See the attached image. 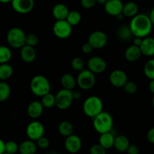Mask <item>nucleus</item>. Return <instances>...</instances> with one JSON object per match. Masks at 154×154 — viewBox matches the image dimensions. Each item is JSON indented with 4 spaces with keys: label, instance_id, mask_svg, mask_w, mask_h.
Returning <instances> with one entry per match:
<instances>
[{
    "label": "nucleus",
    "instance_id": "f8f14e48",
    "mask_svg": "<svg viewBox=\"0 0 154 154\" xmlns=\"http://www.w3.org/2000/svg\"><path fill=\"white\" fill-rule=\"evenodd\" d=\"M11 3L14 10L21 14L31 12L35 5L34 0H12Z\"/></svg>",
    "mask_w": 154,
    "mask_h": 154
},
{
    "label": "nucleus",
    "instance_id": "4c0bfd02",
    "mask_svg": "<svg viewBox=\"0 0 154 154\" xmlns=\"http://www.w3.org/2000/svg\"><path fill=\"white\" fill-rule=\"evenodd\" d=\"M36 145H37V147H38L39 148L43 149V150L47 149L50 145L49 139L45 136L41 137L40 138H38V139L36 141Z\"/></svg>",
    "mask_w": 154,
    "mask_h": 154
},
{
    "label": "nucleus",
    "instance_id": "9b49d317",
    "mask_svg": "<svg viewBox=\"0 0 154 154\" xmlns=\"http://www.w3.org/2000/svg\"><path fill=\"white\" fill-rule=\"evenodd\" d=\"M87 67L93 73L100 74L105 72L107 68V63L102 57L95 56L89 59L87 62Z\"/></svg>",
    "mask_w": 154,
    "mask_h": 154
},
{
    "label": "nucleus",
    "instance_id": "7c9ffc66",
    "mask_svg": "<svg viewBox=\"0 0 154 154\" xmlns=\"http://www.w3.org/2000/svg\"><path fill=\"white\" fill-rule=\"evenodd\" d=\"M66 20L72 26H75L81 23V14L78 11H69Z\"/></svg>",
    "mask_w": 154,
    "mask_h": 154
},
{
    "label": "nucleus",
    "instance_id": "6e6552de",
    "mask_svg": "<svg viewBox=\"0 0 154 154\" xmlns=\"http://www.w3.org/2000/svg\"><path fill=\"white\" fill-rule=\"evenodd\" d=\"M53 32L58 38H68L72 33V26L66 20H57L53 26Z\"/></svg>",
    "mask_w": 154,
    "mask_h": 154
},
{
    "label": "nucleus",
    "instance_id": "f03ea898",
    "mask_svg": "<svg viewBox=\"0 0 154 154\" xmlns=\"http://www.w3.org/2000/svg\"><path fill=\"white\" fill-rule=\"evenodd\" d=\"M93 125L95 130L99 134L111 132L114 126V119L110 113L102 111L93 118Z\"/></svg>",
    "mask_w": 154,
    "mask_h": 154
},
{
    "label": "nucleus",
    "instance_id": "72a5a7b5",
    "mask_svg": "<svg viewBox=\"0 0 154 154\" xmlns=\"http://www.w3.org/2000/svg\"><path fill=\"white\" fill-rule=\"evenodd\" d=\"M19 150V144L14 141H8L5 143V152L9 154H15Z\"/></svg>",
    "mask_w": 154,
    "mask_h": 154
},
{
    "label": "nucleus",
    "instance_id": "2eb2a0df",
    "mask_svg": "<svg viewBox=\"0 0 154 154\" xmlns=\"http://www.w3.org/2000/svg\"><path fill=\"white\" fill-rule=\"evenodd\" d=\"M123 3L121 0H108L104 5L105 12L111 16L116 17L122 13Z\"/></svg>",
    "mask_w": 154,
    "mask_h": 154
},
{
    "label": "nucleus",
    "instance_id": "2f4dec72",
    "mask_svg": "<svg viewBox=\"0 0 154 154\" xmlns=\"http://www.w3.org/2000/svg\"><path fill=\"white\" fill-rule=\"evenodd\" d=\"M11 95V87L8 84L2 81L0 82V102L7 100Z\"/></svg>",
    "mask_w": 154,
    "mask_h": 154
},
{
    "label": "nucleus",
    "instance_id": "e433bc0d",
    "mask_svg": "<svg viewBox=\"0 0 154 154\" xmlns=\"http://www.w3.org/2000/svg\"><path fill=\"white\" fill-rule=\"evenodd\" d=\"M38 37L35 34L30 33V34L26 35L25 45L35 47L38 45Z\"/></svg>",
    "mask_w": 154,
    "mask_h": 154
},
{
    "label": "nucleus",
    "instance_id": "f3484780",
    "mask_svg": "<svg viewBox=\"0 0 154 154\" xmlns=\"http://www.w3.org/2000/svg\"><path fill=\"white\" fill-rule=\"evenodd\" d=\"M140 50L141 51L142 55L147 57H151L154 56V38L147 37L142 39Z\"/></svg>",
    "mask_w": 154,
    "mask_h": 154
},
{
    "label": "nucleus",
    "instance_id": "864d4df0",
    "mask_svg": "<svg viewBox=\"0 0 154 154\" xmlns=\"http://www.w3.org/2000/svg\"><path fill=\"white\" fill-rule=\"evenodd\" d=\"M152 104H153V108H154V96H153V99H152Z\"/></svg>",
    "mask_w": 154,
    "mask_h": 154
},
{
    "label": "nucleus",
    "instance_id": "a211bd4d",
    "mask_svg": "<svg viewBox=\"0 0 154 154\" xmlns=\"http://www.w3.org/2000/svg\"><path fill=\"white\" fill-rule=\"evenodd\" d=\"M44 111V107L39 101H32L27 107V114L32 119L38 118Z\"/></svg>",
    "mask_w": 154,
    "mask_h": 154
},
{
    "label": "nucleus",
    "instance_id": "603ef678",
    "mask_svg": "<svg viewBox=\"0 0 154 154\" xmlns=\"http://www.w3.org/2000/svg\"><path fill=\"white\" fill-rule=\"evenodd\" d=\"M12 0H0V2L3 3V4H7V3H10Z\"/></svg>",
    "mask_w": 154,
    "mask_h": 154
},
{
    "label": "nucleus",
    "instance_id": "c03bdc74",
    "mask_svg": "<svg viewBox=\"0 0 154 154\" xmlns=\"http://www.w3.org/2000/svg\"><path fill=\"white\" fill-rule=\"evenodd\" d=\"M72 97H73L74 100H78L81 97V92L78 91V90H74V91H72Z\"/></svg>",
    "mask_w": 154,
    "mask_h": 154
},
{
    "label": "nucleus",
    "instance_id": "f257e3e1",
    "mask_svg": "<svg viewBox=\"0 0 154 154\" xmlns=\"http://www.w3.org/2000/svg\"><path fill=\"white\" fill-rule=\"evenodd\" d=\"M129 26L133 36L144 38L150 34L153 24L149 16L144 14H138L132 17Z\"/></svg>",
    "mask_w": 154,
    "mask_h": 154
},
{
    "label": "nucleus",
    "instance_id": "79ce46f5",
    "mask_svg": "<svg viewBox=\"0 0 154 154\" xmlns=\"http://www.w3.org/2000/svg\"><path fill=\"white\" fill-rule=\"evenodd\" d=\"M81 50H82L83 53L85 54H91V52L93 51V48L88 42L87 43H84V45H82V48H81Z\"/></svg>",
    "mask_w": 154,
    "mask_h": 154
},
{
    "label": "nucleus",
    "instance_id": "423d86ee",
    "mask_svg": "<svg viewBox=\"0 0 154 154\" xmlns=\"http://www.w3.org/2000/svg\"><path fill=\"white\" fill-rule=\"evenodd\" d=\"M77 84L81 89L88 90L93 88L96 84V76L89 69H83L77 77Z\"/></svg>",
    "mask_w": 154,
    "mask_h": 154
},
{
    "label": "nucleus",
    "instance_id": "58836bf2",
    "mask_svg": "<svg viewBox=\"0 0 154 154\" xmlns=\"http://www.w3.org/2000/svg\"><path fill=\"white\" fill-rule=\"evenodd\" d=\"M90 154H106V150L99 144H93L90 149Z\"/></svg>",
    "mask_w": 154,
    "mask_h": 154
},
{
    "label": "nucleus",
    "instance_id": "9d476101",
    "mask_svg": "<svg viewBox=\"0 0 154 154\" xmlns=\"http://www.w3.org/2000/svg\"><path fill=\"white\" fill-rule=\"evenodd\" d=\"M108 42V35L104 32L98 30L90 35L87 42L93 47V49H102L106 46Z\"/></svg>",
    "mask_w": 154,
    "mask_h": 154
},
{
    "label": "nucleus",
    "instance_id": "8fccbe9b",
    "mask_svg": "<svg viewBox=\"0 0 154 154\" xmlns=\"http://www.w3.org/2000/svg\"><path fill=\"white\" fill-rule=\"evenodd\" d=\"M116 17H117V20H122L125 17V16L123 14V13H120V14H119L117 16H116Z\"/></svg>",
    "mask_w": 154,
    "mask_h": 154
},
{
    "label": "nucleus",
    "instance_id": "f704fd0d",
    "mask_svg": "<svg viewBox=\"0 0 154 154\" xmlns=\"http://www.w3.org/2000/svg\"><path fill=\"white\" fill-rule=\"evenodd\" d=\"M71 66H72V69L78 72H81V70L84 69V62L81 57H76L75 58L72 59V62H71Z\"/></svg>",
    "mask_w": 154,
    "mask_h": 154
},
{
    "label": "nucleus",
    "instance_id": "cd10ccee",
    "mask_svg": "<svg viewBox=\"0 0 154 154\" xmlns=\"http://www.w3.org/2000/svg\"><path fill=\"white\" fill-rule=\"evenodd\" d=\"M14 69L8 63L0 64V80L2 81L9 79L12 76Z\"/></svg>",
    "mask_w": 154,
    "mask_h": 154
},
{
    "label": "nucleus",
    "instance_id": "3c124183",
    "mask_svg": "<svg viewBox=\"0 0 154 154\" xmlns=\"http://www.w3.org/2000/svg\"><path fill=\"white\" fill-rule=\"evenodd\" d=\"M96 3L98 4H100V5H105V2H106L108 0H96Z\"/></svg>",
    "mask_w": 154,
    "mask_h": 154
},
{
    "label": "nucleus",
    "instance_id": "09e8293b",
    "mask_svg": "<svg viewBox=\"0 0 154 154\" xmlns=\"http://www.w3.org/2000/svg\"><path fill=\"white\" fill-rule=\"evenodd\" d=\"M149 17H150V21H151L153 26H154V7L152 8L151 11H150V15H149Z\"/></svg>",
    "mask_w": 154,
    "mask_h": 154
},
{
    "label": "nucleus",
    "instance_id": "ddd939ff",
    "mask_svg": "<svg viewBox=\"0 0 154 154\" xmlns=\"http://www.w3.org/2000/svg\"><path fill=\"white\" fill-rule=\"evenodd\" d=\"M64 146L66 150L69 153H77L81 150L82 147V141L78 135L72 134L66 137Z\"/></svg>",
    "mask_w": 154,
    "mask_h": 154
},
{
    "label": "nucleus",
    "instance_id": "5701e85b",
    "mask_svg": "<svg viewBox=\"0 0 154 154\" xmlns=\"http://www.w3.org/2000/svg\"><path fill=\"white\" fill-rule=\"evenodd\" d=\"M37 151V145L32 140H26L19 145L20 154H35Z\"/></svg>",
    "mask_w": 154,
    "mask_h": 154
},
{
    "label": "nucleus",
    "instance_id": "37998d69",
    "mask_svg": "<svg viewBox=\"0 0 154 154\" xmlns=\"http://www.w3.org/2000/svg\"><path fill=\"white\" fill-rule=\"evenodd\" d=\"M147 138L149 142L154 144V126L149 129V131L147 132Z\"/></svg>",
    "mask_w": 154,
    "mask_h": 154
},
{
    "label": "nucleus",
    "instance_id": "de8ad7c7",
    "mask_svg": "<svg viewBox=\"0 0 154 154\" xmlns=\"http://www.w3.org/2000/svg\"><path fill=\"white\" fill-rule=\"evenodd\" d=\"M149 90L154 95V79L150 80L149 83Z\"/></svg>",
    "mask_w": 154,
    "mask_h": 154
},
{
    "label": "nucleus",
    "instance_id": "dca6fc26",
    "mask_svg": "<svg viewBox=\"0 0 154 154\" xmlns=\"http://www.w3.org/2000/svg\"><path fill=\"white\" fill-rule=\"evenodd\" d=\"M36 55L37 54H36V51L34 47L25 45L20 48V59L25 63H32L36 59Z\"/></svg>",
    "mask_w": 154,
    "mask_h": 154
},
{
    "label": "nucleus",
    "instance_id": "4d7b16f0",
    "mask_svg": "<svg viewBox=\"0 0 154 154\" xmlns=\"http://www.w3.org/2000/svg\"><path fill=\"white\" fill-rule=\"evenodd\" d=\"M106 154H111V153H106Z\"/></svg>",
    "mask_w": 154,
    "mask_h": 154
},
{
    "label": "nucleus",
    "instance_id": "0eeeda50",
    "mask_svg": "<svg viewBox=\"0 0 154 154\" xmlns=\"http://www.w3.org/2000/svg\"><path fill=\"white\" fill-rule=\"evenodd\" d=\"M56 106L60 110H66L69 108L73 102L72 90L61 89L55 96Z\"/></svg>",
    "mask_w": 154,
    "mask_h": 154
},
{
    "label": "nucleus",
    "instance_id": "13d9d810",
    "mask_svg": "<svg viewBox=\"0 0 154 154\" xmlns=\"http://www.w3.org/2000/svg\"><path fill=\"white\" fill-rule=\"evenodd\" d=\"M35 154H36V153H35Z\"/></svg>",
    "mask_w": 154,
    "mask_h": 154
},
{
    "label": "nucleus",
    "instance_id": "c85d7f7f",
    "mask_svg": "<svg viewBox=\"0 0 154 154\" xmlns=\"http://www.w3.org/2000/svg\"><path fill=\"white\" fill-rule=\"evenodd\" d=\"M12 57L11 50L7 46H0V64L8 63Z\"/></svg>",
    "mask_w": 154,
    "mask_h": 154
},
{
    "label": "nucleus",
    "instance_id": "7ed1b4c3",
    "mask_svg": "<svg viewBox=\"0 0 154 154\" xmlns=\"http://www.w3.org/2000/svg\"><path fill=\"white\" fill-rule=\"evenodd\" d=\"M32 93L36 96L42 97L51 91V84L45 76L38 75L33 77L30 82Z\"/></svg>",
    "mask_w": 154,
    "mask_h": 154
},
{
    "label": "nucleus",
    "instance_id": "39448f33",
    "mask_svg": "<svg viewBox=\"0 0 154 154\" xmlns=\"http://www.w3.org/2000/svg\"><path fill=\"white\" fill-rule=\"evenodd\" d=\"M7 42L10 47L16 49H20L25 45L26 34L22 29L13 27L7 33Z\"/></svg>",
    "mask_w": 154,
    "mask_h": 154
},
{
    "label": "nucleus",
    "instance_id": "49530a36",
    "mask_svg": "<svg viewBox=\"0 0 154 154\" xmlns=\"http://www.w3.org/2000/svg\"><path fill=\"white\" fill-rule=\"evenodd\" d=\"M5 141L0 138V154L5 153Z\"/></svg>",
    "mask_w": 154,
    "mask_h": 154
},
{
    "label": "nucleus",
    "instance_id": "5fc2aeb1",
    "mask_svg": "<svg viewBox=\"0 0 154 154\" xmlns=\"http://www.w3.org/2000/svg\"><path fill=\"white\" fill-rule=\"evenodd\" d=\"M50 154H58V153H57V152H55V151H52Z\"/></svg>",
    "mask_w": 154,
    "mask_h": 154
},
{
    "label": "nucleus",
    "instance_id": "a19ab883",
    "mask_svg": "<svg viewBox=\"0 0 154 154\" xmlns=\"http://www.w3.org/2000/svg\"><path fill=\"white\" fill-rule=\"evenodd\" d=\"M128 154H139L140 149L135 144H130L126 150Z\"/></svg>",
    "mask_w": 154,
    "mask_h": 154
},
{
    "label": "nucleus",
    "instance_id": "ea45409f",
    "mask_svg": "<svg viewBox=\"0 0 154 154\" xmlns=\"http://www.w3.org/2000/svg\"><path fill=\"white\" fill-rule=\"evenodd\" d=\"M96 0H81V5L84 8H93L96 5Z\"/></svg>",
    "mask_w": 154,
    "mask_h": 154
},
{
    "label": "nucleus",
    "instance_id": "bb28decb",
    "mask_svg": "<svg viewBox=\"0 0 154 154\" xmlns=\"http://www.w3.org/2000/svg\"><path fill=\"white\" fill-rule=\"evenodd\" d=\"M58 131L63 137H68L72 135L74 132L73 125L69 121H63L59 124Z\"/></svg>",
    "mask_w": 154,
    "mask_h": 154
},
{
    "label": "nucleus",
    "instance_id": "a18cd8bd",
    "mask_svg": "<svg viewBox=\"0 0 154 154\" xmlns=\"http://www.w3.org/2000/svg\"><path fill=\"white\" fill-rule=\"evenodd\" d=\"M142 39L143 38H139V37H135V38H134L133 40V45L137 47H140L141 42H142Z\"/></svg>",
    "mask_w": 154,
    "mask_h": 154
},
{
    "label": "nucleus",
    "instance_id": "20e7f679",
    "mask_svg": "<svg viewBox=\"0 0 154 154\" xmlns=\"http://www.w3.org/2000/svg\"><path fill=\"white\" fill-rule=\"evenodd\" d=\"M103 102L99 97L92 96L85 99L83 104V111L87 117L94 118L103 111Z\"/></svg>",
    "mask_w": 154,
    "mask_h": 154
},
{
    "label": "nucleus",
    "instance_id": "4be33fe9",
    "mask_svg": "<svg viewBox=\"0 0 154 154\" xmlns=\"http://www.w3.org/2000/svg\"><path fill=\"white\" fill-rule=\"evenodd\" d=\"M130 145L129 138L123 135H119L117 136H115L114 139V147L117 151L120 153H124L126 152L128 147Z\"/></svg>",
    "mask_w": 154,
    "mask_h": 154
},
{
    "label": "nucleus",
    "instance_id": "473e14b6",
    "mask_svg": "<svg viewBox=\"0 0 154 154\" xmlns=\"http://www.w3.org/2000/svg\"><path fill=\"white\" fill-rule=\"evenodd\" d=\"M144 73L148 79H154V59L149 60L144 66Z\"/></svg>",
    "mask_w": 154,
    "mask_h": 154
},
{
    "label": "nucleus",
    "instance_id": "1a4fd4ad",
    "mask_svg": "<svg viewBox=\"0 0 154 154\" xmlns=\"http://www.w3.org/2000/svg\"><path fill=\"white\" fill-rule=\"evenodd\" d=\"M26 133L29 139L36 141L45 134V126L41 122L34 120L28 124L26 129Z\"/></svg>",
    "mask_w": 154,
    "mask_h": 154
},
{
    "label": "nucleus",
    "instance_id": "c756f323",
    "mask_svg": "<svg viewBox=\"0 0 154 154\" xmlns=\"http://www.w3.org/2000/svg\"><path fill=\"white\" fill-rule=\"evenodd\" d=\"M42 102L44 108H52L56 105V99L55 96L51 93L45 94V96H42Z\"/></svg>",
    "mask_w": 154,
    "mask_h": 154
},
{
    "label": "nucleus",
    "instance_id": "aec40b11",
    "mask_svg": "<svg viewBox=\"0 0 154 154\" xmlns=\"http://www.w3.org/2000/svg\"><path fill=\"white\" fill-rule=\"evenodd\" d=\"M141 55H142V54H141L139 47H137L134 45L128 47L125 51L124 54L126 60L130 63H135V62L138 61L141 58Z\"/></svg>",
    "mask_w": 154,
    "mask_h": 154
},
{
    "label": "nucleus",
    "instance_id": "b1692460",
    "mask_svg": "<svg viewBox=\"0 0 154 154\" xmlns=\"http://www.w3.org/2000/svg\"><path fill=\"white\" fill-rule=\"evenodd\" d=\"M138 6L134 2H128L126 4H123L122 13L126 17H133L138 14Z\"/></svg>",
    "mask_w": 154,
    "mask_h": 154
},
{
    "label": "nucleus",
    "instance_id": "6e6d98bb",
    "mask_svg": "<svg viewBox=\"0 0 154 154\" xmlns=\"http://www.w3.org/2000/svg\"><path fill=\"white\" fill-rule=\"evenodd\" d=\"M2 154H9V153H5H5H3Z\"/></svg>",
    "mask_w": 154,
    "mask_h": 154
},
{
    "label": "nucleus",
    "instance_id": "a878e982",
    "mask_svg": "<svg viewBox=\"0 0 154 154\" xmlns=\"http://www.w3.org/2000/svg\"><path fill=\"white\" fill-rule=\"evenodd\" d=\"M117 36L120 40L123 42H128L133 37L132 31L129 26H120L117 31Z\"/></svg>",
    "mask_w": 154,
    "mask_h": 154
},
{
    "label": "nucleus",
    "instance_id": "6ab92c4d",
    "mask_svg": "<svg viewBox=\"0 0 154 154\" xmlns=\"http://www.w3.org/2000/svg\"><path fill=\"white\" fill-rule=\"evenodd\" d=\"M69 11H70L69 10V8L66 5L63 3H58L53 8L52 14L57 20H63L66 19Z\"/></svg>",
    "mask_w": 154,
    "mask_h": 154
},
{
    "label": "nucleus",
    "instance_id": "412c9836",
    "mask_svg": "<svg viewBox=\"0 0 154 154\" xmlns=\"http://www.w3.org/2000/svg\"><path fill=\"white\" fill-rule=\"evenodd\" d=\"M114 139H115V136L111 131L105 132V133L100 134L99 144L102 147H103L105 150H108V149H111L114 147Z\"/></svg>",
    "mask_w": 154,
    "mask_h": 154
},
{
    "label": "nucleus",
    "instance_id": "c9c22d12",
    "mask_svg": "<svg viewBox=\"0 0 154 154\" xmlns=\"http://www.w3.org/2000/svg\"><path fill=\"white\" fill-rule=\"evenodd\" d=\"M123 89H124V91L126 92L127 94L129 95H133L138 90V86L135 84L134 81H129L126 83L124 86H123Z\"/></svg>",
    "mask_w": 154,
    "mask_h": 154
},
{
    "label": "nucleus",
    "instance_id": "393cba45",
    "mask_svg": "<svg viewBox=\"0 0 154 154\" xmlns=\"http://www.w3.org/2000/svg\"><path fill=\"white\" fill-rule=\"evenodd\" d=\"M61 84L64 89L73 90L76 87L77 81L73 75L66 73L61 77Z\"/></svg>",
    "mask_w": 154,
    "mask_h": 154
},
{
    "label": "nucleus",
    "instance_id": "4468645a",
    "mask_svg": "<svg viewBox=\"0 0 154 154\" xmlns=\"http://www.w3.org/2000/svg\"><path fill=\"white\" fill-rule=\"evenodd\" d=\"M109 81L111 85L114 87H117V88L123 87V86L128 81L127 75L123 70L116 69L110 74Z\"/></svg>",
    "mask_w": 154,
    "mask_h": 154
}]
</instances>
